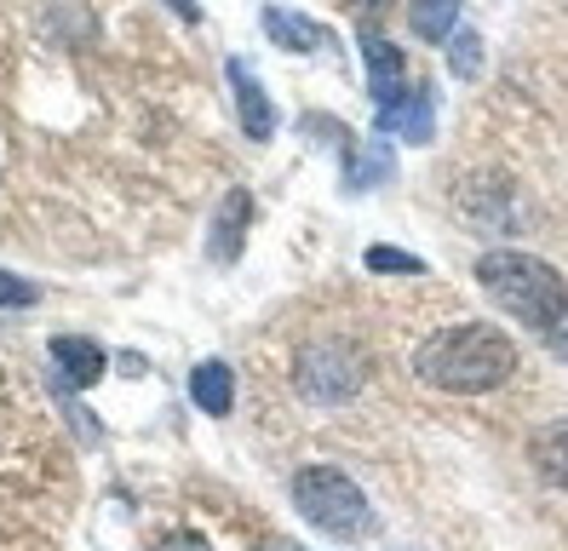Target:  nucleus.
Masks as SVG:
<instances>
[{
  "label": "nucleus",
  "instance_id": "2",
  "mask_svg": "<svg viewBox=\"0 0 568 551\" xmlns=\"http://www.w3.org/2000/svg\"><path fill=\"white\" fill-rule=\"evenodd\" d=\"M477 282L506 317L540 328V333L557 328L562 310H568V282L534 253H511V248L506 253H483L477 259Z\"/></svg>",
  "mask_w": 568,
  "mask_h": 551
},
{
  "label": "nucleus",
  "instance_id": "3",
  "mask_svg": "<svg viewBox=\"0 0 568 551\" xmlns=\"http://www.w3.org/2000/svg\"><path fill=\"white\" fill-rule=\"evenodd\" d=\"M293 500L305 511V523H316L333 540H362L374 534V505L339 465H305L293 477Z\"/></svg>",
  "mask_w": 568,
  "mask_h": 551
},
{
  "label": "nucleus",
  "instance_id": "20",
  "mask_svg": "<svg viewBox=\"0 0 568 551\" xmlns=\"http://www.w3.org/2000/svg\"><path fill=\"white\" fill-rule=\"evenodd\" d=\"M551 344H557V351L568 357V328H551Z\"/></svg>",
  "mask_w": 568,
  "mask_h": 551
},
{
  "label": "nucleus",
  "instance_id": "5",
  "mask_svg": "<svg viewBox=\"0 0 568 551\" xmlns=\"http://www.w3.org/2000/svg\"><path fill=\"white\" fill-rule=\"evenodd\" d=\"M224 76H230V87H236V116H242L247 138H253V144H271V132H276V110H271V98H264L258 76H253V69H247L242 58H230V63H224Z\"/></svg>",
  "mask_w": 568,
  "mask_h": 551
},
{
  "label": "nucleus",
  "instance_id": "14",
  "mask_svg": "<svg viewBox=\"0 0 568 551\" xmlns=\"http://www.w3.org/2000/svg\"><path fill=\"white\" fill-rule=\"evenodd\" d=\"M390 172H396V161H390V150L374 138V144H362V150L351 156V190H374V184L390 179Z\"/></svg>",
  "mask_w": 568,
  "mask_h": 551
},
{
  "label": "nucleus",
  "instance_id": "16",
  "mask_svg": "<svg viewBox=\"0 0 568 551\" xmlns=\"http://www.w3.org/2000/svg\"><path fill=\"white\" fill-rule=\"evenodd\" d=\"M367 270H396V276H419L425 264L414 259V253H403V248H367Z\"/></svg>",
  "mask_w": 568,
  "mask_h": 551
},
{
  "label": "nucleus",
  "instance_id": "19",
  "mask_svg": "<svg viewBox=\"0 0 568 551\" xmlns=\"http://www.w3.org/2000/svg\"><path fill=\"white\" fill-rule=\"evenodd\" d=\"M166 7H173L184 23H195V18H202V7H195V0H166Z\"/></svg>",
  "mask_w": 568,
  "mask_h": 551
},
{
  "label": "nucleus",
  "instance_id": "15",
  "mask_svg": "<svg viewBox=\"0 0 568 551\" xmlns=\"http://www.w3.org/2000/svg\"><path fill=\"white\" fill-rule=\"evenodd\" d=\"M448 69H454L459 81H471L477 69H483V34L477 29H459L454 41H448Z\"/></svg>",
  "mask_w": 568,
  "mask_h": 551
},
{
  "label": "nucleus",
  "instance_id": "12",
  "mask_svg": "<svg viewBox=\"0 0 568 551\" xmlns=\"http://www.w3.org/2000/svg\"><path fill=\"white\" fill-rule=\"evenodd\" d=\"M534 465H540V477L551 482V489L568 494V420H551L540 437H534Z\"/></svg>",
  "mask_w": 568,
  "mask_h": 551
},
{
  "label": "nucleus",
  "instance_id": "9",
  "mask_svg": "<svg viewBox=\"0 0 568 551\" xmlns=\"http://www.w3.org/2000/svg\"><path fill=\"white\" fill-rule=\"evenodd\" d=\"M264 34L287 52H327L333 47V29L305 18V12H287V7H264Z\"/></svg>",
  "mask_w": 568,
  "mask_h": 551
},
{
  "label": "nucleus",
  "instance_id": "17",
  "mask_svg": "<svg viewBox=\"0 0 568 551\" xmlns=\"http://www.w3.org/2000/svg\"><path fill=\"white\" fill-rule=\"evenodd\" d=\"M36 299H41V288H36V282H18V276L0 270V304H7V310H18V304H36Z\"/></svg>",
  "mask_w": 568,
  "mask_h": 551
},
{
  "label": "nucleus",
  "instance_id": "21",
  "mask_svg": "<svg viewBox=\"0 0 568 551\" xmlns=\"http://www.w3.org/2000/svg\"><path fill=\"white\" fill-rule=\"evenodd\" d=\"M356 7H385V0H356Z\"/></svg>",
  "mask_w": 568,
  "mask_h": 551
},
{
  "label": "nucleus",
  "instance_id": "4",
  "mask_svg": "<svg viewBox=\"0 0 568 551\" xmlns=\"http://www.w3.org/2000/svg\"><path fill=\"white\" fill-rule=\"evenodd\" d=\"M298 385H305V397H316V402H339L362 385V357L339 339L311 344V351L298 357Z\"/></svg>",
  "mask_w": 568,
  "mask_h": 551
},
{
  "label": "nucleus",
  "instance_id": "13",
  "mask_svg": "<svg viewBox=\"0 0 568 551\" xmlns=\"http://www.w3.org/2000/svg\"><path fill=\"white\" fill-rule=\"evenodd\" d=\"M454 18H459V0H414L408 7V23H414L419 41H448Z\"/></svg>",
  "mask_w": 568,
  "mask_h": 551
},
{
  "label": "nucleus",
  "instance_id": "7",
  "mask_svg": "<svg viewBox=\"0 0 568 551\" xmlns=\"http://www.w3.org/2000/svg\"><path fill=\"white\" fill-rule=\"evenodd\" d=\"M379 127L408 138V144H430V127H437V92L430 87H408L396 103H385L379 110Z\"/></svg>",
  "mask_w": 568,
  "mask_h": 551
},
{
  "label": "nucleus",
  "instance_id": "18",
  "mask_svg": "<svg viewBox=\"0 0 568 551\" xmlns=\"http://www.w3.org/2000/svg\"><path fill=\"white\" fill-rule=\"evenodd\" d=\"M155 551H207L202 540H195V534H173V540H161Z\"/></svg>",
  "mask_w": 568,
  "mask_h": 551
},
{
  "label": "nucleus",
  "instance_id": "1",
  "mask_svg": "<svg viewBox=\"0 0 568 551\" xmlns=\"http://www.w3.org/2000/svg\"><path fill=\"white\" fill-rule=\"evenodd\" d=\"M414 368H419L425 385H437V391H494V385H506V379H511L517 344L506 333H494V328L465 322V328L430 333L419 344Z\"/></svg>",
  "mask_w": 568,
  "mask_h": 551
},
{
  "label": "nucleus",
  "instance_id": "6",
  "mask_svg": "<svg viewBox=\"0 0 568 551\" xmlns=\"http://www.w3.org/2000/svg\"><path fill=\"white\" fill-rule=\"evenodd\" d=\"M362 58H367V92H374V103L385 110V103H396L408 92V69H403V52H396L385 34L367 29L362 34Z\"/></svg>",
  "mask_w": 568,
  "mask_h": 551
},
{
  "label": "nucleus",
  "instance_id": "8",
  "mask_svg": "<svg viewBox=\"0 0 568 551\" xmlns=\"http://www.w3.org/2000/svg\"><path fill=\"white\" fill-rule=\"evenodd\" d=\"M247 219H253V196H247V190H230V196L219 201V219H213V236H207L213 264H236L242 241H247Z\"/></svg>",
  "mask_w": 568,
  "mask_h": 551
},
{
  "label": "nucleus",
  "instance_id": "11",
  "mask_svg": "<svg viewBox=\"0 0 568 551\" xmlns=\"http://www.w3.org/2000/svg\"><path fill=\"white\" fill-rule=\"evenodd\" d=\"M190 397L202 402V413H230L236 408V373L230 362H202L190 373Z\"/></svg>",
  "mask_w": 568,
  "mask_h": 551
},
{
  "label": "nucleus",
  "instance_id": "10",
  "mask_svg": "<svg viewBox=\"0 0 568 551\" xmlns=\"http://www.w3.org/2000/svg\"><path fill=\"white\" fill-rule=\"evenodd\" d=\"M52 362L63 368V379H70V385H92V379L110 368L104 351H98L92 339H75V333H70V339H63V333L52 339Z\"/></svg>",
  "mask_w": 568,
  "mask_h": 551
}]
</instances>
